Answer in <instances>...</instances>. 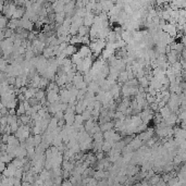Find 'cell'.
I'll return each mask as SVG.
<instances>
[{
  "label": "cell",
  "instance_id": "18",
  "mask_svg": "<svg viewBox=\"0 0 186 186\" xmlns=\"http://www.w3.org/2000/svg\"><path fill=\"white\" fill-rule=\"evenodd\" d=\"M103 158V153H97V159H99V160H102Z\"/></svg>",
  "mask_w": 186,
  "mask_h": 186
},
{
  "label": "cell",
  "instance_id": "12",
  "mask_svg": "<svg viewBox=\"0 0 186 186\" xmlns=\"http://www.w3.org/2000/svg\"><path fill=\"white\" fill-rule=\"evenodd\" d=\"M137 82H138V84H141V87H143V88H147V87L149 86V82H148V79H147L146 76L138 79Z\"/></svg>",
  "mask_w": 186,
  "mask_h": 186
},
{
  "label": "cell",
  "instance_id": "1",
  "mask_svg": "<svg viewBox=\"0 0 186 186\" xmlns=\"http://www.w3.org/2000/svg\"><path fill=\"white\" fill-rule=\"evenodd\" d=\"M46 100H47V102L48 103H54V102H57L59 101V95L57 91H47V97H46Z\"/></svg>",
  "mask_w": 186,
  "mask_h": 186
},
{
  "label": "cell",
  "instance_id": "10",
  "mask_svg": "<svg viewBox=\"0 0 186 186\" xmlns=\"http://www.w3.org/2000/svg\"><path fill=\"white\" fill-rule=\"evenodd\" d=\"M81 82H83V75L81 74V73H79V72H76L74 75V77H73L72 84H73V86H75V85H77V84Z\"/></svg>",
  "mask_w": 186,
  "mask_h": 186
},
{
  "label": "cell",
  "instance_id": "16",
  "mask_svg": "<svg viewBox=\"0 0 186 186\" xmlns=\"http://www.w3.org/2000/svg\"><path fill=\"white\" fill-rule=\"evenodd\" d=\"M83 119H82V116L81 114H75V116H74V123H76V124H81L82 125L83 124Z\"/></svg>",
  "mask_w": 186,
  "mask_h": 186
},
{
  "label": "cell",
  "instance_id": "2",
  "mask_svg": "<svg viewBox=\"0 0 186 186\" xmlns=\"http://www.w3.org/2000/svg\"><path fill=\"white\" fill-rule=\"evenodd\" d=\"M77 54L82 57V59H85V58H87V57H91V49H89V47H88V46H85V45L81 47V49L79 50Z\"/></svg>",
  "mask_w": 186,
  "mask_h": 186
},
{
  "label": "cell",
  "instance_id": "7",
  "mask_svg": "<svg viewBox=\"0 0 186 186\" xmlns=\"http://www.w3.org/2000/svg\"><path fill=\"white\" fill-rule=\"evenodd\" d=\"M65 56H73L74 54H76V47L75 46H72V45H68V47L65 48V50L63 51Z\"/></svg>",
  "mask_w": 186,
  "mask_h": 186
},
{
  "label": "cell",
  "instance_id": "6",
  "mask_svg": "<svg viewBox=\"0 0 186 186\" xmlns=\"http://www.w3.org/2000/svg\"><path fill=\"white\" fill-rule=\"evenodd\" d=\"M114 127V123L111 122V121H109V122H106V123H103L101 126H100V131L101 132H106V131H110L112 128Z\"/></svg>",
  "mask_w": 186,
  "mask_h": 186
},
{
  "label": "cell",
  "instance_id": "5",
  "mask_svg": "<svg viewBox=\"0 0 186 186\" xmlns=\"http://www.w3.org/2000/svg\"><path fill=\"white\" fill-rule=\"evenodd\" d=\"M160 110V116H161V118H162V120H165L168 116L172 113V112L170 111V109L166 106H164L163 108H161V109H159Z\"/></svg>",
  "mask_w": 186,
  "mask_h": 186
},
{
  "label": "cell",
  "instance_id": "14",
  "mask_svg": "<svg viewBox=\"0 0 186 186\" xmlns=\"http://www.w3.org/2000/svg\"><path fill=\"white\" fill-rule=\"evenodd\" d=\"M93 138L95 139V141H103V135H102V132H99V133H96L93 135Z\"/></svg>",
  "mask_w": 186,
  "mask_h": 186
},
{
  "label": "cell",
  "instance_id": "17",
  "mask_svg": "<svg viewBox=\"0 0 186 186\" xmlns=\"http://www.w3.org/2000/svg\"><path fill=\"white\" fill-rule=\"evenodd\" d=\"M160 178H159V176H155V178H151V184H156V183H158V181H159Z\"/></svg>",
  "mask_w": 186,
  "mask_h": 186
},
{
  "label": "cell",
  "instance_id": "9",
  "mask_svg": "<svg viewBox=\"0 0 186 186\" xmlns=\"http://www.w3.org/2000/svg\"><path fill=\"white\" fill-rule=\"evenodd\" d=\"M96 125V123H95V121L93 120V119H91V120H88V121H86V123H85V125H84V128H85V132H89L91 131V128L94 127Z\"/></svg>",
  "mask_w": 186,
  "mask_h": 186
},
{
  "label": "cell",
  "instance_id": "4",
  "mask_svg": "<svg viewBox=\"0 0 186 186\" xmlns=\"http://www.w3.org/2000/svg\"><path fill=\"white\" fill-rule=\"evenodd\" d=\"M65 19V13L60 12V13H54V21L58 23L59 25H62L63 21Z\"/></svg>",
  "mask_w": 186,
  "mask_h": 186
},
{
  "label": "cell",
  "instance_id": "13",
  "mask_svg": "<svg viewBox=\"0 0 186 186\" xmlns=\"http://www.w3.org/2000/svg\"><path fill=\"white\" fill-rule=\"evenodd\" d=\"M81 116H82L83 121H88V120H91V111H88V110H84V111L81 113Z\"/></svg>",
  "mask_w": 186,
  "mask_h": 186
},
{
  "label": "cell",
  "instance_id": "11",
  "mask_svg": "<svg viewBox=\"0 0 186 186\" xmlns=\"http://www.w3.org/2000/svg\"><path fill=\"white\" fill-rule=\"evenodd\" d=\"M119 81H120V83H125L128 81V77H127V72L126 71H121L120 73H119Z\"/></svg>",
  "mask_w": 186,
  "mask_h": 186
},
{
  "label": "cell",
  "instance_id": "8",
  "mask_svg": "<svg viewBox=\"0 0 186 186\" xmlns=\"http://www.w3.org/2000/svg\"><path fill=\"white\" fill-rule=\"evenodd\" d=\"M89 33V27H86V26H81L79 27V31H77V35L79 36H87V34Z\"/></svg>",
  "mask_w": 186,
  "mask_h": 186
},
{
  "label": "cell",
  "instance_id": "3",
  "mask_svg": "<svg viewBox=\"0 0 186 186\" xmlns=\"http://www.w3.org/2000/svg\"><path fill=\"white\" fill-rule=\"evenodd\" d=\"M153 130H147V131L141 133V135H139V136H137V137L143 141H148V139H150V138L153 137Z\"/></svg>",
  "mask_w": 186,
  "mask_h": 186
},
{
  "label": "cell",
  "instance_id": "15",
  "mask_svg": "<svg viewBox=\"0 0 186 186\" xmlns=\"http://www.w3.org/2000/svg\"><path fill=\"white\" fill-rule=\"evenodd\" d=\"M35 98L39 101V100H41V99H44L45 98V91H40V89H38V91L35 94Z\"/></svg>",
  "mask_w": 186,
  "mask_h": 186
}]
</instances>
